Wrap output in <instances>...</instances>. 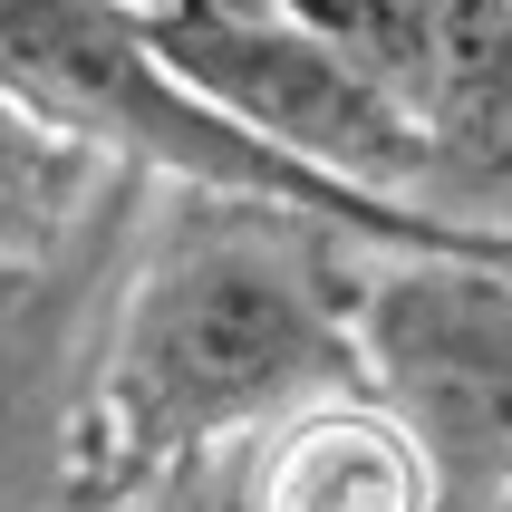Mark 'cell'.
<instances>
[{
	"mask_svg": "<svg viewBox=\"0 0 512 512\" xmlns=\"http://www.w3.org/2000/svg\"><path fill=\"white\" fill-rule=\"evenodd\" d=\"M174 78L203 87L232 126H252L271 155L310 165L319 184L426 213V116L368 49H348L329 29L290 20L271 0H203L184 20H155Z\"/></svg>",
	"mask_w": 512,
	"mask_h": 512,
	"instance_id": "3",
	"label": "cell"
},
{
	"mask_svg": "<svg viewBox=\"0 0 512 512\" xmlns=\"http://www.w3.org/2000/svg\"><path fill=\"white\" fill-rule=\"evenodd\" d=\"M223 512H445V484L368 387H329L232 445Z\"/></svg>",
	"mask_w": 512,
	"mask_h": 512,
	"instance_id": "4",
	"label": "cell"
},
{
	"mask_svg": "<svg viewBox=\"0 0 512 512\" xmlns=\"http://www.w3.org/2000/svg\"><path fill=\"white\" fill-rule=\"evenodd\" d=\"M213 512H223V503H213Z\"/></svg>",
	"mask_w": 512,
	"mask_h": 512,
	"instance_id": "7",
	"label": "cell"
},
{
	"mask_svg": "<svg viewBox=\"0 0 512 512\" xmlns=\"http://www.w3.org/2000/svg\"><path fill=\"white\" fill-rule=\"evenodd\" d=\"M368 232L261 194L174 184L136 281L116 300L97 397L78 426V503H155L203 455L271 416L358 387V261Z\"/></svg>",
	"mask_w": 512,
	"mask_h": 512,
	"instance_id": "1",
	"label": "cell"
},
{
	"mask_svg": "<svg viewBox=\"0 0 512 512\" xmlns=\"http://www.w3.org/2000/svg\"><path fill=\"white\" fill-rule=\"evenodd\" d=\"M503 512H512V503H503Z\"/></svg>",
	"mask_w": 512,
	"mask_h": 512,
	"instance_id": "8",
	"label": "cell"
},
{
	"mask_svg": "<svg viewBox=\"0 0 512 512\" xmlns=\"http://www.w3.org/2000/svg\"><path fill=\"white\" fill-rule=\"evenodd\" d=\"M87 184H97V155L68 145V136H49V126L0 87V261L49 252Z\"/></svg>",
	"mask_w": 512,
	"mask_h": 512,
	"instance_id": "5",
	"label": "cell"
},
{
	"mask_svg": "<svg viewBox=\"0 0 512 512\" xmlns=\"http://www.w3.org/2000/svg\"><path fill=\"white\" fill-rule=\"evenodd\" d=\"M116 10H136V20H184V10H203V0H116Z\"/></svg>",
	"mask_w": 512,
	"mask_h": 512,
	"instance_id": "6",
	"label": "cell"
},
{
	"mask_svg": "<svg viewBox=\"0 0 512 512\" xmlns=\"http://www.w3.org/2000/svg\"><path fill=\"white\" fill-rule=\"evenodd\" d=\"M358 387L426 445L445 512L512 503V232L358 261Z\"/></svg>",
	"mask_w": 512,
	"mask_h": 512,
	"instance_id": "2",
	"label": "cell"
}]
</instances>
